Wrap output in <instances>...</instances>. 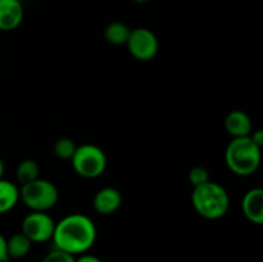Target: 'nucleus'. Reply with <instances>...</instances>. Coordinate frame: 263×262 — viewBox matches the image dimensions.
<instances>
[{
    "label": "nucleus",
    "mask_w": 263,
    "mask_h": 262,
    "mask_svg": "<svg viewBox=\"0 0 263 262\" xmlns=\"http://www.w3.org/2000/svg\"><path fill=\"white\" fill-rule=\"evenodd\" d=\"M243 213L252 223H263V190L261 188H253L248 190L241 200Z\"/></svg>",
    "instance_id": "nucleus-9"
},
{
    "label": "nucleus",
    "mask_w": 263,
    "mask_h": 262,
    "mask_svg": "<svg viewBox=\"0 0 263 262\" xmlns=\"http://www.w3.org/2000/svg\"><path fill=\"white\" fill-rule=\"evenodd\" d=\"M71 161L76 174L85 179H95L107 169V156L94 144L77 146Z\"/></svg>",
    "instance_id": "nucleus-5"
},
{
    "label": "nucleus",
    "mask_w": 263,
    "mask_h": 262,
    "mask_svg": "<svg viewBox=\"0 0 263 262\" xmlns=\"http://www.w3.org/2000/svg\"><path fill=\"white\" fill-rule=\"evenodd\" d=\"M251 138H252V140H253L254 143L259 146V148H262L263 146V131L262 130L254 131L253 135H251Z\"/></svg>",
    "instance_id": "nucleus-21"
},
{
    "label": "nucleus",
    "mask_w": 263,
    "mask_h": 262,
    "mask_svg": "<svg viewBox=\"0 0 263 262\" xmlns=\"http://www.w3.org/2000/svg\"><path fill=\"white\" fill-rule=\"evenodd\" d=\"M39 174H40V167L39 163L33 159H23L17 167L15 171V177L20 185L28 184V182L33 181V180L39 179Z\"/></svg>",
    "instance_id": "nucleus-15"
},
{
    "label": "nucleus",
    "mask_w": 263,
    "mask_h": 262,
    "mask_svg": "<svg viewBox=\"0 0 263 262\" xmlns=\"http://www.w3.org/2000/svg\"><path fill=\"white\" fill-rule=\"evenodd\" d=\"M225 127L233 139L246 138L252 133L251 117L244 110H231L225 118Z\"/></svg>",
    "instance_id": "nucleus-11"
},
{
    "label": "nucleus",
    "mask_w": 263,
    "mask_h": 262,
    "mask_svg": "<svg viewBox=\"0 0 263 262\" xmlns=\"http://www.w3.org/2000/svg\"><path fill=\"white\" fill-rule=\"evenodd\" d=\"M126 45L131 55L141 62L152 61L157 55L159 49L157 36L151 30L144 27L131 30Z\"/></svg>",
    "instance_id": "nucleus-6"
},
{
    "label": "nucleus",
    "mask_w": 263,
    "mask_h": 262,
    "mask_svg": "<svg viewBox=\"0 0 263 262\" xmlns=\"http://www.w3.org/2000/svg\"><path fill=\"white\" fill-rule=\"evenodd\" d=\"M261 149L252 140L251 135L233 139L225 152L229 170L238 176L253 175L261 163Z\"/></svg>",
    "instance_id": "nucleus-3"
},
{
    "label": "nucleus",
    "mask_w": 263,
    "mask_h": 262,
    "mask_svg": "<svg viewBox=\"0 0 263 262\" xmlns=\"http://www.w3.org/2000/svg\"><path fill=\"white\" fill-rule=\"evenodd\" d=\"M97 239V228L90 217L82 213H72L55 223L51 240L55 248L76 254L86 253Z\"/></svg>",
    "instance_id": "nucleus-1"
},
{
    "label": "nucleus",
    "mask_w": 263,
    "mask_h": 262,
    "mask_svg": "<svg viewBox=\"0 0 263 262\" xmlns=\"http://www.w3.org/2000/svg\"><path fill=\"white\" fill-rule=\"evenodd\" d=\"M20 199L35 212H45L57 204L59 192L51 181L36 179L20 189Z\"/></svg>",
    "instance_id": "nucleus-4"
},
{
    "label": "nucleus",
    "mask_w": 263,
    "mask_h": 262,
    "mask_svg": "<svg viewBox=\"0 0 263 262\" xmlns=\"http://www.w3.org/2000/svg\"><path fill=\"white\" fill-rule=\"evenodd\" d=\"M4 171H5L4 162H3V159L0 158V179H3V175H4Z\"/></svg>",
    "instance_id": "nucleus-22"
},
{
    "label": "nucleus",
    "mask_w": 263,
    "mask_h": 262,
    "mask_svg": "<svg viewBox=\"0 0 263 262\" xmlns=\"http://www.w3.org/2000/svg\"><path fill=\"white\" fill-rule=\"evenodd\" d=\"M131 30L128 26L123 22H116L109 23L104 30V38L108 43L113 44V45H123L127 43V39L130 36Z\"/></svg>",
    "instance_id": "nucleus-14"
},
{
    "label": "nucleus",
    "mask_w": 263,
    "mask_h": 262,
    "mask_svg": "<svg viewBox=\"0 0 263 262\" xmlns=\"http://www.w3.org/2000/svg\"><path fill=\"white\" fill-rule=\"evenodd\" d=\"M192 203L199 216L207 220H218L228 212L230 198L225 188L217 182L208 181L194 188Z\"/></svg>",
    "instance_id": "nucleus-2"
},
{
    "label": "nucleus",
    "mask_w": 263,
    "mask_h": 262,
    "mask_svg": "<svg viewBox=\"0 0 263 262\" xmlns=\"http://www.w3.org/2000/svg\"><path fill=\"white\" fill-rule=\"evenodd\" d=\"M74 262H102V261H100V258H98L97 256L82 253L79 258H76V261Z\"/></svg>",
    "instance_id": "nucleus-20"
},
{
    "label": "nucleus",
    "mask_w": 263,
    "mask_h": 262,
    "mask_svg": "<svg viewBox=\"0 0 263 262\" xmlns=\"http://www.w3.org/2000/svg\"><path fill=\"white\" fill-rule=\"evenodd\" d=\"M23 20V7L20 0H0V31H13Z\"/></svg>",
    "instance_id": "nucleus-8"
},
{
    "label": "nucleus",
    "mask_w": 263,
    "mask_h": 262,
    "mask_svg": "<svg viewBox=\"0 0 263 262\" xmlns=\"http://www.w3.org/2000/svg\"><path fill=\"white\" fill-rule=\"evenodd\" d=\"M122 203V195L116 188H103L95 194L94 210L100 215H110L115 213Z\"/></svg>",
    "instance_id": "nucleus-10"
},
{
    "label": "nucleus",
    "mask_w": 263,
    "mask_h": 262,
    "mask_svg": "<svg viewBox=\"0 0 263 262\" xmlns=\"http://www.w3.org/2000/svg\"><path fill=\"white\" fill-rule=\"evenodd\" d=\"M76 258H74L73 254L67 253V252L62 251V249H53L51 252H49L45 257L43 258L41 262H74Z\"/></svg>",
    "instance_id": "nucleus-18"
},
{
    "label": "nucleus",
    "mask_w": 263,
    "mask_h": 262,
    "mask_svg": "<svg viewBox=\"0 0 263 262\" xmlns=\"http://www.w3.org/2000/svg\"><path fill=\"white\" fill-rule=\"evenodd\" d=\"M135 3H138V4H146V3H149L151 0H134Z\"/></svg>",
    "instance_id": "nucleus-23"
},
{
    "label": "nucleus",
    "mask_w": 263,
    "mask_h": 262,
    "mask_svg": "<svg viewBox=\"0 0 263 262\" xmlns=\"http://www.w3.org/2000/svg\"><path fill=\"white\" fill-rule=\"evenodd\" d=\"M32 241L21 231L14 234L7 240V252L9 258H22L30 252Z\"/></svg>",
    "instance_id": "nucleus-13"
},
{
    "label": "nucleus",
    "mask_w": 263,
    "mask_h": 262,
    "mask_svg": "<svg viewBox=\"0 0 263 262\" xmlns=\"http://www.w3.org/2000/svg\"><path fill=\"white\" fill-rule=\"evenodd\" d=\"M189 182L193 186H199V185L205 184V182L211 181L210 180V174H208L207 170L202 166L193 167L189 171Z\"/></svg>",
    "instance_id": "nucleus-17"
},
{
    "label": "nucleus",
    "mask_w": 263,
    "mask_h": 262,
    "mask_svg": "<svg viewBox=\"0 0 263 262\" xmlns=\"http://www.w3.org/2000/svg\"><path fill=\"white\" fill-rule=\"evenodd\" d=\"M76 143L69 138H61L54 144V154L61 159H71L76 152Z\"/></svg>",
    "instance_id": "nucleus-16"
},
{
    "label": "nucleus",
    "mask_w": 263,
    "mask_h": 262,
    "mask_svg": "<svg viewBox=\"0 0 263 262\" xmlns=\"http://www.w3.org/2000/svg\"><path fill=\"white\" fill-rule=\"evenodd\" d=\"M55 222L45 212L28 213L22 221V233L32 243H45L53 238Z\"/></svg>",
    "instance_id": "nucleus-7"
},
{
    "label": "nucleus",
    "mask_w": 263,
    "mask_h": 262,
    "mask_svg": "<svg viewBox=\"0 0 263 262\" xmlns=\"http://www.w3.org/2000/svg\"><path fill=\"white\" fill-rule=\"evenodd\" d=\"M9 259L7 252V239L0 234V262H7Z\"/></svg>",
    "instance_id": "nucleus-19"
},
{
    "label": "nucleus",
    "mask_w": 263,
    "mask_h": 262,
    "mask_svg": "<svg viewBox=\"0 0 263 262\" xmlns=\"http://www.w3.org/2000/svg\"><path fill=\"white\" fill-rule=\"evenodd\" d=\"M20 200V189L8 180L0 179V215L9 212Z\"/></svg>",
    "instance_id": "nucleus-12"
}]
</instances>
